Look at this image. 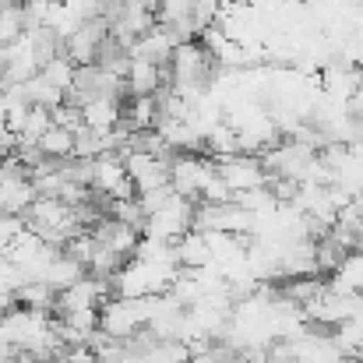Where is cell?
<instances>
[{
  "label": "cell",
  "instance_id": "1",
  "mask_svg": "<svg viewBox=\"0 0 363 363\" xmlns=\"http://www.w3.org/2000/svg\"><path fill=\"white\" fill-rule=\"evenodd\" d=\"M25 226H28L39 240L53 243V247H60V250L74 240L78 233H85V226H82L74 205H67V201H60V198H39V201L25 212Z\"/></svg>",
  "mask_w": 363,
  "mask_h": 363
},
{
  "label": "cell",
  "instance_id": "2",
  "mask_svg": "<svg viewBox=\"0 0 363 363\" xmlns=\"http://www.w3.org/2000/svg\"><path fill=\"white\" fill-rule=\"evenodd\" d=\"M194 212H198L194 201L173 194L169 201H162L159 208H152V212L145 216L141 237H152V240H162V243H173V247H177V243L194 230Z\"/></svg>",
  "mask_w": 363,
  "mask_h": 363
},
{
  "label": "cell",
  "instance_id": "3",
  "mask_svg": "<svg viewBox=\"0 0 363 363\" xmlns=\"http://www.w3.org/2000/svg\"><path fill=\"white\" fill-rule=\"evenodd\" d=\"M148 328V296L145 300H127L110 296L99 311V332L113 342H130Z\"/></svg>",
  "mask_w": 363,
  "mask_h": 363
},
{
  "label": "cell",
  "instance_id": "4",
  "mask_svg": "<svg viewBox=\"0 0 363 363\" xmlns=\"http://www.w3.org/2000/svg\"><path fill=\"white\" fill-rule=\"evenodd\" d=\"M216 177H219V166H216L212 155H177L169 162V184H173V191L180 198L194 201V205L205 198V191H208V184Z\"/></svg>",
  "mask_w": 363,
  "mask_h": 363
},
{
  "label": "cell",
  "instance_id": "5",
  "mask_svg": "<svg viewBox=\"0 0 363 363\" xmlns=\"http://www.w3.org/2000/svg\"><path fill=\"white\" fill-rule=\"evenodd\" d=\"M123 162H127V173H130V184H134L138 194L173 187L169 184V162L173 159H162V155H152V152H127Z\"/></svg>",
  "mask_w": 363,
  "mask_h": 363
},
{
  "label": "cell",
  "instance_id": "6",
  "mask_svg": "<svg viewBox=\"0 0 363 363\" xmlns=\"http://www.w3.org/2000/svg\"><path fill=\"white\" fill-rule=\"evenodd\" d=\"M219 177L226 180V187L237 194H247V191H257V187H268V173H264V162L257 155H230V159H219Z\"/></svg>",
  "mask_w": 363,
  "mask_h": 363
},
{
  "label": "cell",
  "instance_id": "7",
  "mask_svg": "<svg viewBox=\"0 0 363 363\" xmlns=\"http://www.w3.org/2000/svg\"><path fill=\"white\" fill-rule=\"evenodd\" d=\"M106 39H110V21H106V18H92V21H85L74 35L64 39V57H67L74 67H89V64H96L99 46H103Z\"/></svg>",
  "mask_w": 363,
  "mask_h": 363
},
{
  "label": "cell",
  "instance_id": "8",
  "mask_svg": "<svg viewBox=\"0 0 363 363\" xmlns=\"http://www.w3.org/2000/svg\"><path fill=\"white\" fill-rule=\"evenodd\" d=\"M123 89H127V99L159 96V92L166 89V74H162V67H155V64H148V60H134V57H130V67H127Z\"/></svg>",
  "mask_w": 363,
  "mask_h": 363
},
{
  "label": "cell",
  "instance_id": "9",
  "mask_svg": "<svg viewBox=\"0 0 363 363\" xmlns=\"http://www.w3.org/2000/svg\"><path fill=\"white\" fill-rule=\"evenodd\" d=\"M177 261H180V268H187V272L212 268V243H208V233L191 230L184 240L177 243Z\"/></svg>",
  "mask_w": 363,
  "mask_h": 363
},
{
  "label": "cell",
  "instance_id": "10",
  "mask_svg": "<svg viewBox=\"0 0 363 363\" xmlns=\"http://www.w3.org/2000/svg\"><path fill=\"white\" fill-rule=\"evenodd\" d=\"M328 286L342 296H363V250L342 257V264L328 275Z\"/></svg>",
  "mask_w": 363,
  "mask_h": 363
},
{
  "label": "cell",
  "instance_id": "11",
  "mask_svg": "<svg viewBox=\"0 0 363 363\" xmlns=\"http://www.w3.org/2000/svg\"><path fill=\"white\" fill-rule=\"evenodd\" d=\"M82 113H85V127L110 134L123 123V99H96V103L82 106Z\"/></svg>",
  "mask_w": 363,
  "mask_h": 363
},
{
  "label": "cell",
  "instance_id": "12",
  "mask_svg": "<svg viewBox=\"0 0 363 363\" xmlns=\"http://www.w3.org/2000/svg\"><path fill=\"white\" fill-rule=\"evenodd\" d=\"M89 272H85V264L82 261H74L67 250H60L57 257H53V264H50V272H46V286L50 289H57V293H64V289H71L74 282H82Z\"/></svg>",
  "mask_w": 363,
  "mask_h": 363
},
{
  "label": "cell",
  "instance_id": "13",
  "mask_svg": "<svg viewBox=\"0 0 363 363\" xmlns=\"http://www.w3.org/2000/svg\"><path fill=\"white\" fill-rule=\"evenodd\" d=\"M39 148H43V155L46 159H57V162H67V159H74V130H67V127H50L43 138H39Z\"/></svg>",
  "mask_w": 363,
  "mask_h": 363
},
{
  "label": "cell",
  "instance_id": "14",
  "mask_svg": "<svg viewBox=\"0 0 363 363\" xmlns=\"http://www.w3.org/2000/svg\"><path fill=\"white\" fill-rule=\"evenodd\" d=\"M74 71H78V67H74L67 57H57V60H50V64H46L39 74H43V78L53 85V89H60V92H71V85H74Z\"/></svg>",
  "mask_w": 363,
  "mask_h": 363
},
{
  "label": "cell",
  "instance_id": "15",
  "mask_svg": "<svg viewBox=\"0 0 363 363\" xmlns=\"http://www.w3.org/2000/svg\"><path fill=\"white\" fill-rule=\"evenodd\" d=\"M28 233L21 216H0V254H11V247Z\"/></svg>",
  "mask_w": 363,
  "mask_h": 363
},
{
  "label": "cell",
  "instance_id": "16",
  "mask_svg": "<svg viewBox=\"0 0 363 363\" xmlns=\"http://www.w3.org/2000/svg\"><path fill=\"white\" fill-rule=\"evenodd\" d=\"M0 363H35V360L25 357V353H14V357H7V360H0Z\"/></svg>",
  "mask_w": 363,
  "mask_h": 363
},
{
  "label": "cell",
  "instance_id": "17",
  "mask_svg": "<svg viewBox=\"0 0 363 363\" xmlns=\"http://www.w3.org/2000/svg\"><path fill=\"white\" fill-rule=\"evenodd\" d=\"M28 4H46V7H53V4H67V0H28Z\"/></svg>",
  "mask_w": 363,
  "mask_h": 363
}]
</instances>
